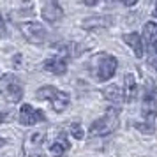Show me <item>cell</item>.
Wrapping results in <instances>:
<instances>
[{
	"label": "cell",
	"instance_id": "9c48e42d",
	"mask_svg": "<svg viewBox=\"0 0 157 157\" xmlns=\"http://www.w3.org/2000/svg\"><path fill=\"white\" fill-rule=\"evenodd\" d=\"M43 18L48 23L55 25V23L62 21V18H64V9L60 7L57 2H48L43 7Z\"/></svg>",
	"mask_w": 157,
	"mask_h": 157
},
{
	"label": "cell",
	"instance_id": "9a60e30c",
	"mask_svg": "<svg viewBox=\"0 0 157 157\" xmlns=\"http://www.w3.org/2000/svg\"><path fill=\"white\" fill-rule=\"evenodd\" d=\"M125 88H124V94H125V101H132L136 97V92H138V85L134 81V76L132 74H125Z\"/></svg>",
	"mask_w": 157,
	"mask_h": 157
},
{
	"label": "cell",
	"instance_id": "7c38bea8",
	"mask_svg": "<svg viewBox=\"0 0 157 157\" xmlns=\"http://www.w3.org/2000/svg\"><path fill=\"white\" fill-rule=\"evenodd\" d=\"M102 95L106 97V101H109L111 104H115V106L118 108L125 101V94H124V88H120V86H115V85H109L106 86L104 90H102Z\"/></svg>",
	"mask_w": 157,
	"mask_h": 157
},
{
	"label": "cell",
	"instance_id": "30bf717a",
	"mask_svg": "<svg viewBox=\"0 0 157 157\" xmlns=\"http://www.w3.org/2000/svg\"><path fill=\"white\" fill-rule=\"evenodd\" d=\"M124 43L134 51V55L138 58L143 57V53H145V44H143V37L140 36V34H136V32L125 34V36H124Z\"/></svg>",
	"mask_w": 157,
	"mask_h": 157
},
{
	"label": "cell",
	"instance_id": "ba28073f",
	"mask_svg": "<svg viewBox=\"0 0 157 157\" xmlns=\"http://www.w3.org/2000/svg\"><path fill=\"white\" fill-rule=\"evenodd\" d=\"M44 120H46V115L41 109L30 106V104H23L20 108V122L23 125H36V124L44 122Z\"/></svg>",
	"mask_w": 157,
	"mask_h": 157
},
{
	"label": "cell",
	"instance_id": "7a4b0ae2",
	"mask_svg": "<svg viewBox=\"0 0 157 157\" xmlns=\"http://www.w3.org/2000/svg\"><path fill=\"white\" fill-rule=\"evenodd\" d=\"M155 118H157V99L154 97L152 92H147L143 97L141 106V120H136L134 125L138 131L152 134L155 129Z\"/></svg>",
	"mask_w": 157,
	"mask_h": 157
},
{
	"label": "cell",
	"instance_id": "5b68a950",
	"mask_svg": "<svg viewBox=\"0 0 157 157\" xmlns=\"http://www.w3.org/2000/svg\"><path fill=\"white\" fill-rule=\"evenodd\" d=\"M36 95H37V99H41V101H50L53 109L58 111V113L64 111L65 108L69 106V101H71L67 92H62V90H58V88H55V86H51V85L41 86L36 92Z\"/></svg>",
	"mask_w": 157,
	"mask_h": 157
},
{
	"label": "cell",
	"instance_id": "3957f363",
	"mask_svg": "<svg viewBox=\"0 0 157 157\" xmlns=\"http://www.w3.org/2000/svg\"><path fill=\"white\" fill-rule=\"evenodd\" d=\"M0 95L7 102H20L23 99V85L21 79L13 72H6L0 78Z\"/></svg>",
	"mask_w": 157,
	"mask_h": 157
},
{
	"label": "cell",
	"instance_id": "d4e9b609",
	"mask_svg": "<svg viewBox=\"0 0 157 157\" xmlns=\"http://www.w3.org/2000/svg\"><path fill=\"white\" fill-rule=\"evenodd\" d=\"M154 16H155V18H157V7L154 9Z\"/></svg>",
	"mask_w": 157,
	"mask_h": 157
},
{
	"label": "cell",
	"instance_id": "cb8c5ba5",
	"mask_svg": "<svg viewBox=\"0 0 157 157\" xmlns=\"http://www.w3.org/2000/svg\"><path fill=\"white\" fill-rule=\"evenodd\" d=\"M4 145H6V140H4V138H0V147H4Z\"/></svg>",
	"mask_w": 157,
	"mask_h": 157
},
{
	"label": "cell",
	"instance_id": "44dd1931",
	"mask_svg": "<svg viewBox=\"0 0 157 157\" xmlns=\"http://www.w3.org/2000/svg\"><path fill=\"white\" fill-rule=\"evenodd\" d=\"M83 4H85V6H90V7H94V6L97 4V0H83Z\"/></svg>",
	"mask_w": 157,
	"mask_h": 157
},
{
	"label": "cell",
	"instance_id": "7402d4cb",
	"mask_svg": "<svg viewBox=\"0 0 157 157\" xmlns=\"http://www.w3.org/2000/svg\"><path fill=\"white\" fill-rule=\"evenodd\" d=\"M150 92L154 94V97H155V99H157V88H152V90H150Z\"/></svg>",
	"mask_w": 157,
	"mask_h": 157
},
{
	"label": "cell",
	"instance_id": "6da1fadb",
	"mask_svg": "<svg viewBox=\"0 0 157 157\" xmlns=\"http://www.w3.org/2000/svg\"><path fill=\"white\" fill-rule=\"evenodd\" d=\"M117 67H118V60L109 53H99L90 60V72L101 83L113 78Z\"/></svg>",
	"mask_w": 157,
	"mask_h": 157
},
{
	"label": "cell",
	"instance_id": "8992f818",
	"mask_svg": "<svg viewBox=\"0 0 157 157\" xmlns=\"http://www.w3.org/2000/svg\"><path fill=\"white\" fill-rule=\"evenodd\" d=\"M44 140H46V132L34 129L25 136V143H23V155L25 157H46L43 150Z\"/></svg>",
	"mask_w": 157,
	"mask_h": 157
},
{
	"label": "cell",
	"instance_id": "d6986e66",
	"mask_svg": "<svg viewBox=\"0 0 157 157\" xmlns=\"http://www.w3.org/2000/svg\"><path fill=\"white\" fill-rule=\"evenodd\" d=\"M7 37H9L7 25H6V20L2 18V14H0V39H7Z\"/></svg>",
	"mask_w": 157,
	"mask_h": 157
},
{
	"label": "cell",
	"instance_id": "8fae6325",
	"mask_svg": "<svg viewBox=\"0 0 157 157\" xmlns=\"http://www.w3.org/2000/svg\"><path fill=\"white\" fill-rule=\"evenodd\" d=\"M44 71L51 72V74H57V76H62L67 71V62L62 57H51L44 62Z\"/></svg>",
	"mask_w": 157,
	"mask_h": 157
},
{
	"label": "cell",
	"instance_id": "2e32d148",
	"mask_svg": "<svg viewBox=\"0 0 157 157\" xmlns=\"http://www.w3.org/2000/svg\"><path fill=\"white\" fill-rule=\"evenodd\" d=\"M155 39H157V25L148 21L145 25V29H143V43L150 44V43H154Z\"/></svg>",
	"mask_w": 157,
	"mask_h": 157
},
{
	"label": "cell",
	"instance_id": "4fadbf2b",
	"mask_svg": "<svg viewBox=\"0 0 157 157\" xmlns=\"http://www.w3.org/2000/svg\"><path fill=\"white\" fill-rule=\"evenodd\" d=\"M69 148H71V143H69V140H67V136L60 134L55 141L51 143L50 152H51V155L53 157H64Z\"/></svg>",
	"mask_w": 157,
	"mask_h": 157
},
{
	"label": "cell",
	"instance_id": "ffe728a7",
	"mask_svg": "<svg viewBox=\"0 0 157 157\" xmlns=\"http://www.w3.org/2000/svg\"><path fill=\"white\" fill-rule=\"evenodd\" d=\"M118 2H122L124 6H127V7H132V6H136V2L138 0H118Z\"/></svg>",
	"mask_w": 157,
	"mask_h": 157
},
{
	"label": "cell",
	"instance_id": "5bb4252c",
	"mask_svg": "<svg viewBox=\"0 0 157 157\" xmlns=\"http://www.w3.org/2000/svg\"><path fill=\"white\" fill-rule=\"evenodd\" d=\"M81 25H83L85 29H88V30H97V29L109 27V25H111V20H109V18H106V16H92V18L85 20Z\"/></svg>",
	"mask_w": 157,
	"mask_h": 157
},
{
	"label": "cell",
	"instance_id": "e0dca14e",
	"mask_svg": "<svg viewBox=\"0 0 157 157\" xmlns=\"http://www.w3.org/2000/svg\"><path fill=\"white\" fill-rule=\"evenodd\" d=\"M147 48H148V64L157 71V39L154 43L147 44Z\"/></svg>",
	"mask_w": 157,
	"mask_h": 157
},
{
	"label": "cell",
	"instance_id": "603a6c76",
	"mask_svg": "<svg viewBox=\"0 0 157 157\" xmlns=\"http://www.w3.org/2000/svg\"><path fill=\"white\" fill-rule=\"evenodd\" d=\"M4 120H6V115H4V113H0V124H2Z\"/></svg>",
	"mask_w": 157,
	"mask_h": 157
},
{
	"label": "cell",
	"instance_id": "277c9868",
	"mask_svg": "<svg viewBox=\"0 0 157 157\" xmlns=\"http://www.w3.org/2000/svg\"><path fill=\"white\" fill-rule=\"evenodd\" d=\"M118 129V108H109L106 113L90 125V136H108Z\"/></svg>",
	"mask_w": 157,
	"mask_h": 157
},
{
	"label": "cell",
	"instance_id": "ac0fdd59",
	"mask_svg": "<svg viewBox=\"0 0 157 157\" xmlns=\"http://www.w3.org/2000/svg\"><path fill=\"white\" fill-rule=\"evenodd\" d=\"M71 134H72V138H76V140H83V131H81V125H79L78 122L76 124H72L71 125Z\"/></svg>",
	"mask_w": 157,
	"mask_h": 157
},
{
	"label": "cell",
	"instance_id": "52a82bcc",
	"mask_svg": "<svg viewBox=\"0 0 157 157\" xmlns=\"http://www.w3.org/2000/svg\"><path fill=\"white\" fill-rule=\"evenodd\" d=\"M20 30H21L23 37L32 44L41 46V44H44L48 41V30L44 29L41 23H36V21L21 23V25H20Z\"/></svg>",
	"mask_w": 157,
	"mask_h": 157
}]
</instances>
